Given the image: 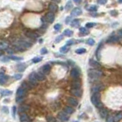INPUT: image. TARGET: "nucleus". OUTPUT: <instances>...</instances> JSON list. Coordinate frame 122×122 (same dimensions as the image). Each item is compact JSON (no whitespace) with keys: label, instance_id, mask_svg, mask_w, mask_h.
<instances>
[{"label":"nucleus","instance_id":"f257e3e1","mask_svg":"<svg viewBox=\"0 0 122 122\" xmlns=\"http://www.w3.org/2000/svg\"><path fill=\"white\" fill-rule=\"evenodd\" d=\"M91 101L94 106L99 108V109L103 107V104L101 102V94L99 92L93 93L92 96L91 97Z\"/></svg>","mask_w":122,"mask_h":122},{"label":"nucleus","instance_id":"f03ea898","mask_svg":"<svg viewBox=\"0 0 122 122\" xmlns=\"http://www.w3.org/2000/svg\"><path fill=\"white\" fill-rule=\"evenodd\" d=\"M88 74L89 78L91 80H97L98 78L103 75V73L101 71L98 70V69H91L88 71Z\"/></svg>","mask_w":122,"mask_h":122},{"label":"nucleus","instance_id":"7ed1b4c3","mask_svg":"<svg viewBox=\"0 0 122 122\" xmlns=\"http://www.w3.org/2000/svg\"><path fill=\"white\" fill-rule=\"evenodd\" d=\"M58 118L62 121H68L69 120V116L65 111H60L58 114Z\"/></svg>","mask_w":122,"mask_h":122},{"label":"nucleus","instance_id":"20e7f679","mask_svg":"<svg viewBox=\"0 0 122 122\" xmlns=\"http://www.w3.org/2000/svg\"><path fill=\"white\" fill-rule=\"evenodd\" d=\"M26 92H27V90L25 88H22V87H20L17 89L16 96L17 98H24L26 94Z\"/></svg>","mask_w":122,"mask_h":122},{"label":"nucleus","instance_id":"39448f33","mask_svg":"<svg viewBox=\"0 0 122 122\" xmlns=\"http://www.w3.org/2000/svg\"><path fill=\"white\" fill-rule=\"evenodd\" d=\"M29 82L32 83L33 85H36L37 82H38V79H37V77H36V72H32L30 74L29 76Z\"/></svg>","mask_w":122,"mask_h":122},{"label":"nucleus","instance_id":"423d86ee","mask_svg":"<svg viewBox=\"0 0 122 122\" xmlns=\"http://www.w3.org/2000/svg\"><path fill=\"white\" fill-rule=\"evenodd\" d=\"M45 19L46 21L49 23H52L55 21V14L53 12H49L45 15Z\"/></svg>","mask_w":122,"mask_h":122},{"label":"nucleus","instance_id":"0eeeda50","mask_svg":"<svg viewBox=\"0 0 122 122\" xmlns=\"http://www.w3.org/2000/svg\"><path fill=\"white\" fill-rule=\"evenodd\" d=\"M25 35L27 37H29V39H36L38 38V35L33 31H31V30H28V31L25 32Z\"/></svg>","mask_w":122,"mask_h":122},{"label":"nucleus","instance_id":"6e6552de","mask_svg":"<svg viewBox=\"0 0 122 122\" xmlns=\"http://www.w3.org/2000/svg\"><path fill=\"white\" fill-rule=\"evenodd\" d=\"M70 75L72 78H78L80 75L79 70L78 68H72L70 72Z\"/></svg>","mask_w":122,"mask_h":122},{"label":"nucleus","instance_id":"1a4fd4ad","mask_svg":"<svg viewBox=\"0 0 122 122\" xmlns=\"http://www.w3.org/2000/svg\"><path fill=\"white\" fill-rule=\"evenodd\" d=\"M67 102L68 104H71V105L74 106V107H76V106H78V101L75 98H72V97L68 98Z\"/></svg>","mask_w":122,"mask_h":122},{"label":"nucleus","instance_id":"9d476101","mask_svg":"<svg viewBox=\"0 0 122 122\" xmlns=\"http://www.w3.org/2000/svg\"><path fill=\"white\" fill-rule=\"evenodd\" d=\"M71 93L75 97H81L82 94V91L80 88H72L71 90Z\"/></svg>","mask_w":122,"mask_h":122},{"label":"nucleus","instance_id":"9b49d317","mask_svg":"<svg viewBox=\"0 0 122 122\" xmlns=\"http://www.w3.org/2000/svg\"><path fill=\"white\" fill-rule=\"evenodd\" d=\"M50 71H51V66L50 65H49V64H46V65H44L42 68V72L43 74H49L50 72Z\"/></svg>","mask_w":122,"mask_h":122},{"label":"nucleus","instance_id":"f8f14e48","mask_svg":"<svg viewBox=\"0 0 122 122\" xmlns=\"http://www.w3.org/2000/svg\"><path fill=\"white\" fill-rule=\"evenodd\" d=\"M81 13H82V11H81V9L80 8H74L72 12H71V15L72 16H78L80 15Z\"/></svg>","mask_w":122,"mask_h":122},{"label":"nucleus","instance_id":"ddd939ff","mask_svg":"<svg viewBox=\"0 0 122 122\" xmlns=\"http://www.w3.org/2000/svg\"><path fill=\"white\" fill-rule=\"evenodd\" d=\"M89 65L91 66V67H94V68H101V64L98 63L97 61L94 60V59H90L89 60Z\"/></svg>","mask_w":122,"mask_h":122},{"label":"nucleus","instance_id":"4468645a","mask_svg":"<svg viewBox=\"0 0 122 122\" xmlns=\"http://www.w3.org/2000/svg\"><path fill=\"white\" fill-rule=\"evenodd\" d=\"M99 114H100L101 117H102V118H105V117H107V116L108 115V113H107V109H105V108H104V107L100 108Z\"/></svg>","mask_w":122,"mask_h":122},{"label":"nucleus","instance_id":"2eb2a0df","mask_svg":"<svg viewBox=\"0 0 122 122\" xmlns=\"http://www.w3.org/2000/svg\"><path fill=\"white\" fill-rule=\"evenodd\" d=\"M49 9L51 12H57L58 10V5L55 3H50L49 4Z\"/></svg>","mask_w":122,"mask_h":122},{"label":"nucleus","instance_id":"dca6fc26","mask_svg":"<svg viewBox=\"0 0 122 122\" xmlns=\"http://www.w3.org/2000/svg\"><path fill=\"white\" fill-rule=\"evenodd\" d=\"M118 40H119L118 36H117V35H112V36H111L110 38L107 40V43H114V42H117Z\"/></svg>","mask_w":122,"mask_h":122},{"label":"nucleus","instance_id":"f3484780","mask_svg":"<svg viewBox=\"0 0 122 122\" xmlns=\"http://www.w3.org/2000/svg\"><path fill=\"white\" fill-rule=\"evenodd\" d=\"M64 111L68 114H72L74 112V109L73 107H70V106H65L64 107Z\"/></svg>","mask_w":122,"mask_h":122},{"label":"nucleus","instance_id":"a211bd4d","mask_svg":"<svg viewBox=\"0 0 122 122\" xmlns=\"http://www.w3.org/2000/svg\"><path fill=\"white\" fill-rule=\"evenodd\" d=\"M36 77L38 81H44L45 79V74H43L42 72H36Z\"/></svg>","mask_w":122,"mask_h":122},{"label":"nucleus","instance_id":"6ab92c4d","mask_svg":"<svg viewBox=\"0 0 122 122\" xmlns=\"http://www.w3.org/2000/svg\"><path fill=\"white\" fill-rule=\"evenodd\" d=\"M102 89V86L100 85V84H97V85H94L91 88V91L93 93H95V92H99V91Z\"/></svg>","mask_w":122,"mask_h":122},{"label":"nucleus","instance_id":"aec40b11","mask_svg":"<svg viewBox=\"0 0 122 122\" xmlns=\"http://www.w3.org/2000/svg\"><path fill=\"white\" fill-rule=\"evenodd\" d=\"M28 115L27 114H25V112H22L21 114H20V117H19V119H20V121L21 122H25V121H28Z\"/></svg>","mask_w":122,"mask_h":122},{"label":"nucleus","instance_id":"412c9836","mask_svg":"<svg viewBox=\"0 0 122 122\" xmlns=\"http://www.w3.org/2000/svg\"><path fill=\"white\" fill-rule=\"evenodd\" d=\"M12 94V91H9V90H7V89L1 91V95L2 97L9 96V95H11Z\"/></svg>","mask_w":122,"mask_h":122},{"label":"nucleus","instance_id":"4be33fe9","mask_svg":"<svg viewBox=\"0 0 122 122\" xmlns=\"http://www.w3.org/2000/svg\"><path fill=\"white\" fill-rule=\"evenodd\" d=\"M72 88H81V82L78 81H74L72 83Z\"/></svg>","mask_w":122,"mask_h":122},{"label":"nucleus","instance_id":"5701e85b","mask_svg":"<svg viewBox=\"0 0 122 122\" xmlns=\"http://www.w3.org/2000/svg\"><path fill=\"white\" fill-rule=\"evenodd\" d=\"M101 48H102V42H101L99 44V45H98V49L96 50V56H97V59L99 60L101 59V56H100V51L101 49Z\"/></svg>","mask_w":122,"mask_h":122},{"label":"nucleus","instance_id":"b1692460","mask_svg":"<svg viewBox=\"0 0 122 122\" xmlns=\"http://www.w3.org/2000/svg\"><path fill=\"white\" fill-rule=\"evenodd\" d=\"M62 35H65V36H68V37H71L73 35V32L72 31V30H70V29H65V31L63 32Z\"/></svg>","mask_w":122,"mask_h":122},{"label":"nucleus","instance_id":"393cba45","mask_svg":"<svg viewBox=\"0 0 122 122\" xmlns=\"http://www.w3.org/2000/svg\"><path fill=\"white\" fill-rule=\"evenodd\" d=\"M29 108V106L25 105V104H22V106H20V107H19V112L22 113V112H25V111L28 110Z\"/></svg>","mask_w":122,"mask_h":122},{"label":"nucleus","instance_id":"a878e982","mask_svg":"<svg viewBox=\"0 0 122 122\" xmlns=\"http://www.w3.org/2000/svg\"><path fill=\"white\" fill-rule=\"evenodd\" d=\"M8 79H9V77L5 76V75H4L2 78H0V84H5L6 82H7Z\"/></svg>","mask_w":122,"mask_h":122},{"label":"nucleus","instance_id":"bb28decb","mask_svg":"<svg viewBox=\"0 0 122 122\" xmlns=\"http://www.w3.org/2000/svg\"><path fill=\"white\" fill-rule=\"evenodd\" d=\"M121 119H122V112L117 114L116 115H115V117H114V121H116V122H118Z\"/></svg>","mask_w":122,"mask_h":122},{"label":"nucleus","instance_id":"cd10ccee","mask_svg":"<svg viewBox=\"0 0 122 122\" xmlns=\"http://www.w3.org/2000/svg\"><path fill=\"white\" fill-rule=\"evenodd\" d=\"M80 24V20L79 19H74L73 21H72L71 23V25L72 27H78Z\"/></svg>","mask_w":122,"mask_h":122},{"label":"nucleus","instance_id":"c85d7f7f","mask_svg":"<svg viewBox=\"0 0 122 122\" xmlns=\"http://www.w3.org/2000/svg\"><path fill=\"white\" fill-rule=\"evenodd\" d=\"M79 32H80V33L83 34V35H87V34L89 33L88 30L86 28H84V27H81V28H79Z\"/></svg>","mask_w":122,"mask_h":122},{"label":"nucleus","instance_id":"c756f323","mask_svg":"<svg viewBox=\"0 0 122 122\" xmlns=\"http://www.w3.org/2000/svg\"><path fill=\"white\" fill-rule=\"evenodd\" d=\"M26 68V66L25 65H24V64H21V65H19L18 66H17V69H18L19 72H23V71H25V69Z\"/></svg>","mask_w":122,"mask_h":122},{"label":"nucleus","instance_id":"7c9ffc66","mask_svg":"<svg viewBox=\"0 0 122 122\" xmlns=\"http://www.w3.org/2000/svg\"><path fill=\"white\" fill-rule=\"evenodd\" d=\"M86 52V49H78L76 51H75V53L78 54V55H81V54H84Z\"/></svg>","mask_w":122,"mask_h":122},{"label":"nucleus","instance_id":"2f4dec72","mask_svg":"<svg viewBox=\"0 0 122 122\" xmlns=\"http://www.w3.org/2000/svg\"><path fill=\"white\" fill-rule=\"evenodd\" d=\"M68 45H65V46H63V47H62V48L60 49V52H62V53H65V52H67L68 51Z\"/></svg>","mask_w":122,"mask_h":122},{"label":"nucleus","instance_id":"473e14b6","mask_svg":"<svg viewBox=\"0 0 122 122\" xmlns=\"http://www.w3.org/2000/svg\"><path fill=\"white\" fill-rule=\"evenodd\" d=\"M46 120L47 122H55V118L52 116H47Z\"/></svg>","mask_w":122,"mask_h":122},{"label":"nucleus","instance_id":"72a5a7b5","mask_svg":"<svg viewBox=\"0 0 122 122\" xmlns=\"http://www.w3.org/2000/svg\"><path fill=\"white\" fill-rule=\"evenodd\" d=\"M72 7V3L71 1H68L67 2V4L65 5V9L66 10H70Z\"/></svg>","mask_w":122,"mask_h":122},{"label":"nucleus","instance_id":"f704fd0d","mask_svg":"<svg viewBox=\"0 0 122 122\" xmlns=\"http://www.w3.org/2000/svg\"><path fill=\"white\" fill-rule=\"evenodd\" d=\"M114 117L112 115H107L106 118V122H114Z\"/></svg>","mask_w":122,"mask_h":122},{"label":"nucleus","instance_id":"c9c22d12","mask_svg":"<svg viewBox=\"0 0 122 122\" xmlns=\"http://www.w3.org/2000/svg\"><path fill=\"white\" fill-rule=\"evenodd\" d=\"M42 59V57H35V58H34V59H32V62L33 63H38V62H41Z\"/></svg>","mask_w":122,"mask_h":122},{"label":"nucleus","instance_id":"e433bc0d","mask_svg":"<svg viewBox=\"0 0 122 122\" xmlns=\"http://www.w3.org/2000/svg\"><path fill=\"white\" fill-rule=\"evenodd\" d=\"M96 25V23H94V22H88V23H87V24L85 25V27L88 29H91V28H92V27L94 26H95Z\"/></svg>","mask_w":122,"mask_h":122},{"label":"nucleus","instance_id":"4c0bfd02","mask_svg":"<svg viewBox=\"0 0 122 122\" xmlns=\"http://www.w3.org/2000/svg\"><path fill=\"white\" fill-rule=\"evenodd\" d=\"M9 59H12V60H13V61H20V60H22V58L12 55V56H10V57H9Z\"/></svg>","mask_w":122,"mask_h":122},{"label":"nucleus","instance_id":"58836bf2","mask_svg":"<svg viewBox=\"0 0 122 122\" xmlns=\"http://www.w3.org/2000/svg\"><path fill=\"white\" fill-rule=\"evenodd\" d=\"M88 9V11H90V12H96L98 9V7L96 5H91Z\"/></svg>","mask_w":122,"mask_h":122},{"label":"nucleus","instance_id":"ea45409f","mask_svg":"<svg viewBox=\"0 0 122 122\" xmlns=\"http://www.w3.org/2000/svg\"><path fill=\"white\" fill-rule=\"evenodd\" d=\"M95 42H94V40L93 39H88L87 40V44L89 45H94Z\"/></svg>","mask_w":122,"mask_h":122},{"label":"nucleus","instance_id":"a19ab883","mask_svg":"<svg viewBox=\"0 0 122 122\" xmlns=\"http://www.w3.org/2000/svg\"><path fill=\"white\" fill-rule=\"evenodd\" d=\"M0 49H8V45L7 44H5V43H1L0 44Z\"/></svg>","mask_w":122,"mask_h":122},{"label":"nucleus","instance_id":"79ce46f5","mask_svg":"<svg viewBox=\"0 0 122 122\" xmlns=\"http://www.w3.org/2000/svg\"><path fill=\"white\" fill-rule=\"evenodd\" d=\"M13 78L15 79V80H20L22 78V74H15L14 76H13Z\"/></svg>","mask_w":122,"mask_h":122},{"label":"nucleus","instance_id":"37998d69","mask_svg":"<svg viewBox=\"0 0 122 122\" xmlns=\"http://www.w3.org/2000/svg\"><path fill=\"white\" fill-rule=\"evenodd\" d=\"M12 117L13 118L15 117V114H16V107L15 106H13L12 108Z\"/></svg>","mask_w":122,"mask_h":122},{"label":"nucleus","instance_id":"c03bdc74","mask_svg":"<svg viewBox=\"0 0 122 122\" xmlns=\"http://www.w3.org/2000/svg\"><path fill=\"white\" fill-rule=\"evenodd\" d=\"M63 39V35H59L57 37V38L55 39V42L56 43H58V42H61Z\"/></svg>","mask_w":122,"mask_h":122},{"label":"nucleus","instance_id":"a18cd8bd","mask_svg":"<svg viewBox=\"0 0 122 122\" xmlns=\"http://www.w3.org/2000/svg\"><path fill=\"white\" fill-rule=\"evenodd\" d=\"M74 43V39H72V40H68V42H66V45L69 46V45H72Z\"/></svg>","mask_w":122,"mask_h":122},{"label":"nucleus","instance_id":"49530a36","mask_svg":"<svg viewBox=\"0 0 122 122\" xmlns=\"http://www.w3.org/2000/svg\"><path fill=\"white\" fill-rule=\"evenodd\" d=\"M61 27H62V25L60 24H56V25H55V26H54V29H55V31H59L61 29Z\"/></svg>","mask_w":122,"mask_h":122},{"label":"nucleus","instance_id":"de8ad7c7","mask_svg":"<svg viewBox=\"0 0 122 122\" xmlns=\"http://www.w3.org/2000/svg\"><path fill=\"white\" fill-rule=\"evenodd\" d=\"M40 53L42 54V55H45V54L48 53V50H47L45 48H42V49H41V51H40Z\"/></svg>","mask_w":122,"mask_h":122},{"label":"nucleus","instance_id":"09e8293b","mask_svg":"<svg viewBox=\"0 0 122 122\" xmlns=\"http://www.w3.org/2000/svg\"><path fill=\"white\" fill-rule=\"evenodd\" d=\"M107 2V0H98V3L100 5H104Z\"/></svg>","mask_w":122,"mask_h":122},{"label":"nucleus","instance_id":"8fccbe9b","mask_svg":"<svg viewBox=\"0 0 122 122\" xmlns=\"http://www.w3.org/2000/svg\"><path fill=\"white\" fill-rule=\"evenodd\" d=\"M2 110H3V111H5V113H9V109H8V107H4L2 108Z\"/></svg>","mask_w":122,"mask_h":122},{"label":"nucleus","instance_id":"3c124183","mask_svg":"<svg viewBox=\"0 0 122 122\" xmlns=\"http://www.w3.org/2000/svg\"><path fill=\"white\" fill-rule=\"evenodd\" d=\"M70 19H71V17H68V18L66 19V20H65L66 24H68V23H69V20H70Z\"/></svg>","mask_w":122,"mask_h":122},{"label":"nucleus","instance_id":"603ef678","mask_svg":"<svg viewBox=\"0 0 122 122\" xmlns=\"http://www.w3.org/2000/svg\"><path fill=\"white\" fill-rule=\"evenodd\" d=\"M74 2L76 3V4H79L81 2V0H74Z\"/></svg>","mask_w":122,"mask_h":122},{"label":"nucleus","instance_id":"864d4df0","mask_svg":"<svg viewBox=\"0 0 122 122\" xmlns=\"http://www.w3.org/2000/svg\"><path fill=\"white\" fill-rule=\"evenodd\" d=\"M6 50L8 51V52H9V54H12V52H13L12 49H10V50H9V49H6Z\"/></svg>","mask_w":122,"mask_h":122},{"label":"nucleus","instance_id":"5fc2aeb1","mask_svg":"<svg viewBox=\"0 0 122 122\" xmlns=\"http://www.w3.org/2000/svg\"><path fill=\"white\" fill-rule=\"evenodd\" d=\"M4 75H5V74H4V73H3V72H0V78L3 77V76H4Z\"/></svg>","mask_w":122,"mask_h":122},{"label":"nucleus","instance_id":"6e6d98bb","mask_svg":"<svg viewBox=\"0 0 122 122\" xmlns=\"http://www.w3.org/2000/svg\"><path fill=\"white\" fill-rule=\"evenodd\" d=\"M2 54H3V53H2V51H0V55H2Z\"/></svg>","mask_w":122,"mask_h":122},{"label":"nucleus","instance_id":"4d7b16f0","mask_svg":"<svg viewBox=\"0 0 122 122\" xmlns=\"http://www.w3.org/2000/svg\"><path fill=\"white\" fill-rule=\"evenodd\" d=\"M118 2H119L120 3H122V0H118Z\"/></svg>","mask_w":122,"mask_h":122},{"label":"nucleus","instance_id":"13d9d810","mask_svg":"<svg viewBox=\"0 0 122 122\" xmlns=\"http://www.w3.org/2000/svg\"><path fill=\"white\" fill-rule=\"evenodd\" d=\"M74 122H78V121H74Z\"/></svg>","mask_w":122,"mask_h":122},{"label":"nucleus","instance_id":"bf43d9fd","mask_svg":"<svg viewBox=\"0 0 122 122\" xmlns=\"http://www.w3.org/2000/svg\"><path fill=\"white\" fill-rule=\"evenodd\" d=\"M96 122H98V121H96Z\"/></svg>","mask_w":122,"mask_h":122}]
</instances>
